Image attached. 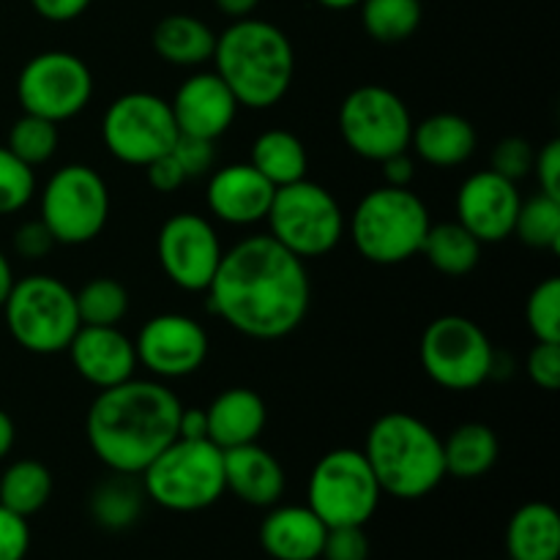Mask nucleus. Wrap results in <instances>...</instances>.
Masks as SVG:
<instances>
[{
    "label": "nucleus",
    "mask_w": 560,
    "mask_h": 560,
    "mask_svg": "<svg viewBox=\"0 0 560 560\" xmlns=\"http://www.w3.org/2000/svg\"><path fill=\"white\" fill-rule=\"evenodd\" d=\"M206 295L208 312L241 337L277 342L306 320L312 284L304 260L266 233L224 249Z\"/></svg>",
    "instance_id": "f257e3e1"
},
{
    "label": "nucleus",
    "mask_w": 560,
    "mask_h": 560,
    "mask_svg": "<svg viewBox=\"0 0 560 560\" xmlns=\"http://www.w3.org/2000/svg\"><path fill=\"white\" fill-rule=\"evenodd\" d=\"M180 399L162 381H129L102 388L85 416L93 457L109 474L140 476L178 438Z\"/></svg>",
    "instance_id": "f03ea898"
},
{
    "label": "nucleus",
    "mask_w": 560,
    "mask_h": 560,
    "mask_svg": "<svg viewBox=\"0 0 560 560\" xmlns=\"http://www.w3.org/2000/svg\"><path fill=\"white\" fill-rule=\"evenodd\" d=\"M211 60L238 107L271 109L293 85L295 49L288 33L257 16L233 20L217 33Z\"/></svg>",
    "instance_id": "7ed1b4c3"
},
{
    "label": "nucleus",
    "mask_w": 560,
    "mask_h": 560,
    "mask_svg": "<svg viewBox=\"0 0 560 560\" xmlns=\"http://www.w3.org/2000/svg\"><path fill=\"white\" fill-rule=\"evenodd\" d=\"M361 452L383 495H392L397 501L427 498L446 479L443 438L427 421L405 410L383 413L366 432Z\"/></svg>",
    "instance_id": "20e7f679"
},
{
    "label": "nucleus",
    "mask_w": 560,
    "mask_h": 560,
    "mask_svg": "<svg viewBox=\"0 0 560 560\" xmlns=\"http://www.w3.org/2000/svg\"><path fill=\"white\" fill-rule=\"evenodd\" d=\"M430 224V208L410 186L383 184L361 197L345 230L366 262L399 266L419 255Z\"/></svg>",
    "instance_id": "39448f33"
},
{
    "label": "nucleus",
    "mask_w": 560,
    "mask_h": 560,
    "mask_svg": "<svg viewBox=\"0 0 560 560\" xmlns=\"http://www.w3.org/2000/svg\"><path fill=\"white\" fill-rule=\"evenodd\" d=\"M145 498L175 514L211 509L224 495V452L211 441L175 438L140 474Z\"/></svg>",
    "instance_id": "423d86ee"
},
{
    "label": "nucleus",
    "mask_w": 560,
    "mask_h": 560,
    "mask_svg": "<svg viewBox=\"0 0 560 560\" xmlns=\"http://www.w3.org/2000/svg\"><path fill=\"white\" fill-rule=\"evenodd\" d=\"M0 310L11 339L33 355L66 353L82 326L74 290L49 273H27L14 279L9 299Z\"/></svg>",
    "instance_id": "0eeeda50"
},
{
    "label": "nucleus",
    "mask_w": 560,
    "mask_h": 560,
    "mask_svg": "<svg viewBox=\"0 0 560 560\" xmlns=\"http://www.w3.org/2000/svg\"><path fill=\"white\" fill-rule=\"evenodd\" d=\"M266 222L268 235L306 262L337 249L348 219L326 186L301 178L273 191Z\"/></svg>",
    "instance_id": "6e6552de"
},
{
    "label": "nucleus",
    "mask_w": 560,
    "mask_h": 560,
    "mask_svg": "<svg viewBox=\"0 0 560 560\" xmlns=\"http://www.w3.org/2000/svg\"><path fill=\"white\" fill-rule=\"evenodd\" d=\"M109 186L91 164H63L49 175L38 197V213L55 241L82 246L96 241L109 222Z\"/></svg>",
    "instance_id": "1a4fd4ad"
},
{
    "label": "nucleus",
    "mask_w": 560,
    "mask_h": 560,
    "mask_svg": "<svg viewBox=\"0 0 560 560\" xmlns=\"http://www.w3.org/2000/svg\"><path fill=\"white\" fill-rule=\"evenodd\" d=\"M383 490L361 448H334L323 454L306 481V506L326 523L366 525L381 506Z\"/></svg>",
    "instance_id": "9d476101"
},
{
    "label": "nucleus",
    "mask_w": 560,
    "mask_h": 560,
    "mask_svg": "<svg viewBox=\"0 0 560 560\" xmlns=\"http://www.w3.org/2000/svg\"><path fill=\"white\" fill-rule=\"evenodd\" d=\"M490 337L476 320L465 315L435 317L419 342V361L424 375L446 392H476L492 375Z\"/></svg>",
    "instance_id": "9b49d317"
},
{
    "label": "nucleus",
    "mask_w": 560,
    "mask_h": 560,
    "mask_svg": "<svg viewBox=\"0 0 560 560\" xmlns=\"http://www.w3.org/2000/svg\"><path fill=\"white\" fill-rule=\"evenodd\" d=\"M102 140L109 156L129 167H145L173 151L178 140L167 98L151 91H131L115 98L102 118Z\"/></svg>",
    "instance_id": "f8f14e48"
},
{
    "label": "nucleus",
    "mask_w": 560,
    "mask_h": 560,
    "mask_svg": "<svg viewBox=\"0 0 560 560\" xmlns=\"http://www.w3.org/2000/svg\"><path fill=\"white\" fill-rule=\"evenodd\" d=\"M339 135L355 156L383 162L410 148L413 115L392 88L361 85L339 104Z\"/></svg>",
    "instance_id": "ddd939ff"
},
{
    "label": "nucleus",
    "mask_w": 560,
    "mask_h": 560,
    "mask_svg": "<svg viewBox=\"0 0 560 560\" xmlns=\"http://www.w3.org/2000/svg\"><path fill=\"white\" fill-rule=\"evenodd\" d=\"M16 98L22 113L38 115L52 124L77 118L93 98V74L85 60L66 49L38 52L16 77Z\"/></svg>",
    "instance_id": "4468645a"
},
{
    "label": "nucleus",
    "mask_w": 560,
    "mask_h": 560,
    "mask_svg": "<svg viewBox=\"0 0 560 560\" xmlns=\"http://www.w3.org/2000/svg\"><path fill=\"white\" fill-rule=\"evenodd\" d=\"M222 241L202 213H173L159 228L156 257L164 277L186 293H206L222 262Z\"/></svg>",
    "instance_id": "2eb2a0df"
},
{
    "label": "nucleus",
    "mask_w": 560,
    "mask_h": 560,
    "mask_svg": "<svg viewBox=\"0 0 560 560\" xmlns=\"http://www.w3.org/2000/svg\"><path fill=\"white\" fill-rule=\"evenodd\" d=\"M137 361L159 381H180L206 364L211 339L202 323L180 312L151 317L135 339Z\"/></svg>",
    "instance_id": "dca6fc26"
},
{
    "label": "nucleus",
    "mask_w": 560,
    "mask_h": 560,
    "mask_svg": "<svg viewBox=\"0 0 560 560\" xmlns=\"http://www.w3.org/2000/svg\"><path fill=\"white\" fill-rule=\"evenodd\" d=\"M517 184L492 170L468 175L457 191V222L479 244H501L512 238L520 213Z\"/></svg>",
    "instance_id": "f3484780"
},
{
    "label": "nucleus",
    "mask_w": 560,
    "mask_h": 560,
    "mask_svg": "<svg viewBox=\"0 0 560 560\" xmlns=\"http://www.w3.org/2000/svg\"><path fill=\"white\" fill-rule=\"evenodd\" d=\"M170 109L178 135L217 142L235 124L241 107L217 71H195L178 85Z\"/></svg>",
    "instance_id": "a211bd4d"
},
{
    "label": "nucleus",
    "mask_w": 560,
    "mask_h": 560,
    "mask_svg": "<svg viewBox=\"0 0 560 560\" xmlns=\"http://www.w3.org/2000/svg\"><path fill=\"white\" fill-rule=\"evenodd\" d=\"M66 353L77 375L98 392L135 377L140 366L135 339L126 337L118 326H80Z\"/></svg>",
    "instance_id": "6ab92c4d"
},
{
    "label": "nucleus",
    "mask_w": 560,
    "mask_h": 560,
    "mask_svg": "<svg viewBox=\"0 0 560 560\" xmlns=\"http://www.w3.org/2000/svg\"><path fill=\"white\" fill-rule=\"evenodd\" d=\"M273 186L249 162L224 164L208 178L206 202L213 219L233 228L266 222L273 200Z\"/></svg>",
    "instance_id": "aec40b11"
},
{
    "label": "nucleus",
    "mask_w": 560,
    "mask_h": 560,
    "mask_svg": "<svg viewBox=\"0 0 560 560\" xmlns=\"http://www.w3.org/2000/svg\"><path fill=\"white\" fill-rule=\"evenodd\" d=\"M288 476L282 463L260 443H246L224 452V490L241 503L255 509H271L282 501Z\"/></svg>",
    "instance_id": "412c9836"
},
{
    "label": "nucleus",
    "mask_w": 560,
    "mask_h": 560,
    "mask_svg": "<svg viewBox=\"0 0 560 560\" xmlns=\"http://www.w3.org/2000/svg\"><path fill=\"white\" fill-rule=\"evenodd\" d=\"M326 523L310 506H271L260 523V547L271 560H320Z\"/></svg>",
    "instance_id": "4be33fe9"
},
{
    "label": "nucleus",
    "mask_w": 560,
    "mask_h": 560,
    "mask_svg": "<svg viewBox=\"0 0 560 560\" xmlns=\"http://www.w3.org/2000/svg\"><path fill=\"white\" fill-rule=\"evenodd\" d=\"M206 416L208 441L217 443L222 452L246 446V443H257L268 421L262 397L246 386L224 388L222 394H217L213 402L206 408Z\"/></svg>",
    "instance_id": "5701e85b"
},
{
    "label": "nucleus",
    "mask_w": 560,
    "mask_h": 560,
    "mask_svg": "<svg viewBox=\"0 0 560 560\" xmlns=\"http://www.w3.org/2000/svg\"><path fill=\"white\" fill-rule=\"evenodd\" d=\"M479 145L476 126L465 115L457 113H435L430 118L413 124L410 148L416 156L430 167H459L474 156Z\"/></svg>",
    "instance_id": "b1692460"
},
{
    "label": "nucleus",
    "mask_w": 560,
    "mask_h": 560,
    "mask_svg": "<svg viewBox=\"0 0 560 560\" xmlns=\"http://www.w3.org/2000/svg\"><path fill=\"white\" fill-rule=\"evenodd\" d=\"M153 52L170 66L200 69L213 58L217 33L195 14H167L153 27Z\"/></svg>",
    "instance_id": "393cba45"
},
{
    "label": "nucleus",
    "mask_w": 560,
    "mask_h": 560,
    "mask_svg": "<svg viewBox=\"0 0 560 560\" xmlns=\"http://www.w3.org/2000/svg\"><path fill=\"white\" fill-rule=\"evenodd\" d=\"M509 560H558L560 517L545 501H530L512 514L506 525Z\"/></svg>",
    "instance_id": "a878e982"
},
{
    "label": "nucleus",
    "mask_w": 560,
    "mask_h": 560,
    "mask_svg": "<svg viewBox=\"0 0 560 560\" xmlns=\"http://www.w3.org/2000/svg\"><path fill=\"white\" fill-rule=\"evenodd\" d=\"M501 457V441L495 430L481 421H465L443 441L446 476L459 481H474L490 474Z\"/></svg>",
    "instance_id": "bb28decb"
},
{
    "label": "nucleus",
    "mask_w": 560,
    "mask_h": 560,
    "mask_svg": "<svg viewBox=\"0 0 560 560\" xmlns=\"http://www.w3.org/2000/svg\"><path fill=\"white\" fill-rule=\"evenodd\" d=\"M249 164L273 186H288L306 178L310 173V153L304 140L288 129H268L252 142Z\"/></svg>",
    "instance_id": "cd10ccee"
},
{
    "label": "nucleus",
    "mask_w": 560,
    "mask_h": 560,
    "mask_svg": "<svg viewBox=\"0 0 560 560\" xmlns=\"http://www.w3.org/2000/svg\"><path fill=\"white\" fill-rule=\"evenodd\" d=\"M137 479L140 476L113 474L102 485L93 487L88 509H91V517L98 528L109 530V534H120V530H129L142 517L148 498L145 490H142V481Z\"/></svg>",
    "instance_id": "c85d7f7f"
},
{
    "label": "nucleus",
    "mask_w": 560,
    "mask_h": 560,
    "mask_svg": "<svg viewBox=\"0 0 560 560\" xmlns=\"http://www.w3.org/2000/svg\"><path fill=\"white\" fill-rule=\"evenodd\" d=\"M481 246L459 222L430 224L419 255L443 277H465L481 260Z\"/></svg>",
    "instance_id": "c756f323"
},
{
    "label": "nucleus",
    "mask_w": 560,
    "mask_h": 560,
    "mask_svg": "<svg viewBox=\"0 0 560 560\" xmlns=\"http://www.w3.org/2000/svg\"><path fill=\"white\" fill-rule=\"evenodd\" d=\"M52 474L38 459H16L0 476V506L31 520L52 498Z\"/></svg>",
    "instance_id": "7c9ffc66"
},
{
    "label": "nucleus",
    "mask_w": 560,
    "mask_h": 560,
    "mask_svg": "<svg viewBox=\"0 0 560 560\" xmlns=\"http://www.w3.org/2000/svg\"><path fill=\"white\" fill-rule=\"evenodd\" d=\"M361 25L377 44H402L419 31L421 0H361Z\"/></svg>",
    "instance_id": "2f4dec72"
},
{
    "label": "nucleus",
    "mask_w": 560,
    "mask_h": 560,
    "mask_svg": "<svg viewBox=\"0 0 560 560\" xmlns=\"http://www.w3.org/2000/svg\"><path fill=\"white\" fill-rule=\"evenodd\" d=\"M82 326H120L129 315V290L113 277H93L74 293Z\"/></svg>",
    "instance_id": "473e14b6"
},
{
    "label": "nucleus",
    "mask_w": 560,
    "mask_h": 560,
    "mask_svg": "<svg viewBox=\"0 0 560 560\" xmlns=\"http://www.w3.org/2000/svg\"><path fill=\"white\" fill-rule=\"evenodd\" d=\"M514 235L530 249L560 252V200L558 197L534 195L530 200L520 202Z\"/></svg>",
    "instance_id": "72a5a7b5"
},
{
    "label": "nucleus",
    "mask_w": 560,
    "mask_h": 560,
    "mask_svg": "<svg viewBox=\"0 0 560 560\" xmlns=\"http://www.w3.org/2000/svg\"><path fill=\"white\" fill-rule=\"evenodd\" d=\"M58 124H52V120L47 118H38V115L31 113H22V118H16L14 124H11L9 137H5V148L33 170L47 164L49 159L58 153Z\"/></svg>",
    "instance_id": "f704fd0d"
},
{
    "label": "nucleus",
    "mask_w": 560,
    "mask_h": 560,
    "mask_svg": "<svg viewBox=\"0 0 560 560\" xmlns=\"http://www.w3.org/2000/svg\"><path fill=\"white\" fill-rule=\"evenodd\" d=\"M525 323L536 342H560V279L547 277L530 290Z\"/></svg>",
    "instance_id": "c9c22d12"
},
{
    "label": "nucleus",
    "mask_w": 560,
    "mask_h": 560,
    "mask_svg": "<svg viewBox=\"0 0 560 560\" xmlns=\"http://www.w3.org/2000/svg\"><path fill=\"white\" fill-rule=\"evenodd\" d=\"M36 197V170L0 145V217L22 211Z\"/></svg>",
    "instance_id": "e433bc0d"
},
{
    "label": "nucleus",
    "mask_w": 560,
    "mask_h": 560,
    "mask_svg": "<svg viewBox=\"0 0 560 560\" xmlns=\"http://www.w3.org/2000/svg\"><path fill=\"white\" fill-rule=\"evenodd\" d=\"M534 159L536 151L525 137H503V140L492 148L490 170L517 184V180L528 178V175L534 173Z\"/></svg>",
    "instance_id": "4c0bfd02"
},
{
    "label": "nucleus",
    "mask_w": 560,
    "mask_h": 560,
    "mask_svg": "<svg viewBox=\"0 0 560 560\" xmlns=\"http://www.w3.org/2000/svg\"><path fill=\"white\" fill-rule=\"evenodd\" d=\"M323 560H370V536L364 525H339L326 530Z\"/></svg>",
    "instance_id": "58836bf2"
},
{
    "label": "nucleus",
    "mask_w": 560,
    "mask_h": 560,
    "mask_svg": "<svg viewBox=\"0 0 560 560\" xmlns=\"http://www.w3.org/2000/svg\"><path fill=\"white\" fill-rule=\"evenodd\" d=\"M530 383L541 392H558L560 388V342H536L525 361Z\"/></svg>",
    "instance_id": "ea45409f"
},
{
    "label": "nucleus",
    "mask_w": 560,
    "mask_h": 560,
    "mask_svg": "<svg viewBox=\"0 0 560 560\" xmlns=\"http://www.w3.org/2000/svg\"><path fill=\"white\" fill-rule=\"evenodd\" d=\"M213 145H217L213 140L178 135V140L173 145V156L184 167L186 178H202V175L211 173L213 164H217V148Z\"/></svg>",
    "instance_id": "a19ab883"
},
{
    "label": "nucleus",
    "mask_w": 560,
    "mask_h": 560,
    "mask_svg": "<svg viewBox=\"0 0 560 560\" xmlns=\"http://www.w3.org/2000/svg\"><path fill=\"white\" fill-rule=\"evenodd\" d=\"M27 550H31L27 520L0 506V560H25Z\"/></svg>",
    "instance_id": "79ce46f5"
},
{
    "label": "nucleus",
    "mask_w": 560,
    "mask_h": 560,
    "mask_svg": "<svg viewBox=\"0 0 560 560\" xmlns=\"http://www.w3.org/2000/svg\"><path fill=\"white\" fill-rule=\"evenodd\" d=\"M55 246H58V241H55V235L49 233L42 219H31V222H22L16 228L14 252L22 260H44Z\"/></svg>",
    "instance_id": "37998d69"
},
{
    "label": "nucleus",
    "mask_w": 560,
    "mask_h": 560,
    "mask_svg": "<svg viewBox=\"0 0 560 560\" xmlns=\"http://www.w3.org/2000/svg\"><path fill=\"white\" fill-rule=\"evenodd\" d=\"M142 170L148 173V184H151V189L159 191V195H173V191H178L180 186L189 180L186 178L184 167L178 164V159L173 156V151L153 159V162L145 164Z\"/></svg>",
    "instance_id": "c03bdc74"
},
{
    "label": "nucleus",
    "mask_w": 560,
    "mask_h": 560,
    "mask_svg": "<svg viewBox=\"0 0 560 560\" xmlns=\"http://www.w3.org/2000/svg\"><path fill=\"white\" fill-rule=\"evenodd\" d=\"M534 173L539 178V189L545 195L558 197L560 200V140L545 142L539 153L534 159Z\"/></svg>",
    "instance_id": "a18cd8bd"
},
{
    "label": "nucleus",
    "mask_w": 560,
    "mask_h": 560,
    "mask_svg": "<svg viewBox=\"0 0 560 560\" xmlns=\"http://www.w3.org/2000/svg\"><path fill=\"white\" fill-rule=\"evenodd\" d=\"M93 0H31L33 11H36L42 20L55 22V25H63V22H74L91 9Z\"/></svg>",
    "instance_id": "49530a36"
},
{
    "label": "nucleus",
    "mask_w": 560,
    "mask_h": 560,
    "mask_svg": "<svg viewBox=\"0 0 560 560\" xmlns=\"http://www.w3.org/2000/svg\"><path fill=\"white\" fill-rule=\"evenodd\" d=\"M381 164V175H383V184L386 186H397V189H405V186L413 184L416 178V162L408 151H399L386 156Z\"/></svg>",
    "instance_id": "de8ad7c7"
},
{
    "label": "nucleus",
    "mask_w": 560,
    "mask_h": 560,
    "mask_svg": "<svg viewBox=\"0 0 560 560\" xmlns=\"http://www.w3.org/2000/svg\"><path fill=\"white\" fill-rule=\"evenodd\" d=\"M178 438H189V441H208L206 408H180Z\"/></svg>",
    "instance_id": "09e8293b"
},
{
    "label": "nucleus",
    "mask_w": 560,
    "mask_h": 560,
    "mask_svg": "<svg viewBox=\"0 0 560 560\" xmlns=\"http://www.w3.org/2000/svg\"><path fill=\"white\" fill-rule=\"evenodd\" d=\"M217 9L222 11L230 20H246V16L255 14V9L260 5V0H213Z\"/></svg>",
    "instance_id": "8fccbe9b"
},
{
    "label": "nucleus",
    "mask_w": 560,
    "mask_h": 560,
    "mask_svg": "<svg viewBox=\"0 0 560 560\" xmlns=\"http://www.w3.org/2000/svg\"><path fill=\"white\" fill-rule=\"evenodd\" d=\"M14 441H16L14 419H11L5 410H0V459L9 457V452L14 448Z\"/></svg>",
    "instance_id": "3c124183"
},
{
    "label": "nucleus",
    "mask_w": 560,
    "mask_h": 560,
    "mask_svg": "<svg viewBox=\"0 0 560 560\" xmlns=\"http://www.w3.org/2000/svg\"><path fill=\"white\" fill-rule=\"evenodd\" d=\"M11 284H14V271H11L9 257H5L3 252H0V306H3L5 299H9Z\"/></svg>",
    "instance_id": "603ef678"
},
{
    "label": "nucleus",
    "mask_w": 560,
    "mask_h": 560,
    "mask_svg": "<svg viewBox=\"0 0 560 560\" xmlns=\"http://www.w3.org/2000/svg\"><path fill=\"white\" fill-rule=\"evenodd\" d=\"M315 3H320L323 9L328 11H348V9H355L361 0H315Z\"/></svg>",
    "instance_id": "864d4df0"
}]
</instances>
